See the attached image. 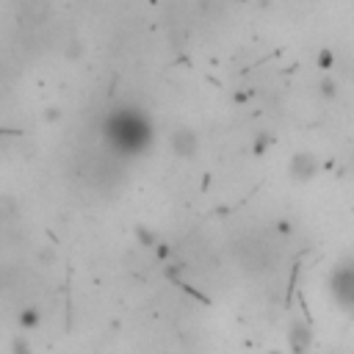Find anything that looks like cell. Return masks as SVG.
Here are the masks:
<instances>
[{"mask_svg":"<svg viewBox=\"0 0 354 354\" xmlns=\"http://www.w3.org/2000/svg\"><path fill=\"white\" fill-rule=\"evenodd\" d=\"M53 17V0H20L17 3V25L23 31H36Z\"/></svg>","mask_w":354,"mask_h":354,"instance_id":"4","label":"cell"},{"mask_svg":"<svg viewBox=\"0 0 354 354\" xmlns=\"http://www.w3.org/2000/svg\"><path fill=\"white\" fill-rule=\"evenodd\" d=\"M271 144H274V136H268V133L263 130V133H257L255 141H252V153H255V155H266V150H268Z\"/></svg>","mask_w":354,"mask_h":354,"instance_id":"11","label":"cell"},{"mask_svg":"<svg viewBox=\"0 0 354 354\" xmlns=\"http://www.w3.org/2000/svg\"><path fill=\"white\" fill-rule=\"evenodd\" d=\"M335 61H338V55H335V50H332V47H321V50H318V55H316V64H318L321 69H332V66H335Z\"/></svg>","mask_w":354,"mask_h":354,"instance_id":"13","label":"cell"},{"mask_svg":"<svg viewBox=\"0 0 354 354\" xmlns=\"http://www.w3.org/2000/svg\"><path fill=\"white\" fill-rule=\"evenodd\" d=\"M17 321H20V327H23V329H34V327H39L42 316H39V310H36V307H25V310L17 316Z\"/></svg>","mask_w":354,"mask_h":354,"instance_id":"10","label":"cell"},{"mask_svg":"<svg viewBox=\"0 0 354 354\" xmlns=\"http://www.w3.org/2000/svg\"><path fill=\"white\" fill-rule=\"evenodd\" d=\"M172 150L177 158H194L199 153V136L191 127H175L172 133Z\"/></svg>","mask_w":354,"mask_h":354,"instance_id":"6","label":"cell"},{"mask_svg":"<svg viewBox=\"0 0 354 354\" xmlns=\"http://www.w3.org/2000/svg\"><path fill=\"white\" fill-rule=\"evenodd\" d=\"M53 260H55V252H53V246H45V249H39V263L50 266Z\"/></svg>","mask_w":354,"mask_h":354,"instance_id":"15","label":"cell"},{"mask_svg":"<svg viewBox=\"0 0 354 354\" xmlns=\"http://www.w3.org/2000/svg\"><path fill=\"white\" fill-rule=\"evenodd\" d=\"M105 141L116 155H133L150 144V125L133 108H119L105 122Z\"/></svg>","mask_w":354,"mask_h":354,"instance_id":"1","label":"cell"},{"mask_svg":"<svg viewBox=\"0 0 354 354\" xmlns=\"http://www.w3.org/2000/svg\"><path fill=\"white\" fill-rule=\"evenodd\" d=\"M233 255L241 263V268L249 271V274H260V271L271 268V263H274L271 246L263 238H257V236H241V238H236L233 241Z\"/></svg>","mask_w":354,"mask_h":354,"instance_id":"2","label":"cell"},{"mask_svg":"<svg viewBox=\"0 0 354 354\" xmlns=\"http://www.w3.org/2000/svg\"><path fill=\"white\" fill-rule=\"evenodd\" d=\"M321 164L313 153H294L291 164H288V175L294 183H310L316 175H318Z\"/></svg>","mask_w":354,"mask_h":354,"instance_id":"5","label":"cell"},{"mask_svg":"<svg viewBox=\"0 0 354 354\" xmlns=\"http://www.w3.org/2000/svg\"><path fill=\"white\" fill-rule=\"evenodd\" d=\"M17 216H20L17 199L9 197V194H0V219H3V222H14Z\"/></svg>","mask_w":354,"mask_h":354,"instance_id":"8","label":"cell"},{"mask_svg":"<svg viewBox=\"0 0 354 354\" xmlns=\"http://www.w3.org/2000/svg\"><path fill=\"white\" fill-rule=\"evenodd\" d=\"M288 346H291V354H310L313 349V329L307 327V321L296 318L288 329Z\"/></svg>","mask_w":354,"mask_h":354,"instance_id":"7","label":"cell"},{"mask_svg":"<svg viewBox=\"0 0 354 354\" xmlns=\"http://www.w3.org/2000/svg\"><path fill=\"white\" fill-rule=\"evenodd\" d=\"M329 294H332V299L343 307V310H349V313H354V257H346V260H340L332 271H329Z\"/></svg>","mask_w":354,"mask_h":354,"instance_id":"3","label":"cell"},{"mask_svg":"<svg viewBox=\"0 0 354 354\" xmlns=\"http://www.w3.org/2000/svg\"><path fill=\"white\" fill-rule=\"evenodd\" d=\"M133 236H136V241L141 244V246H158L161 241H158V236L153 233V230H147L144 225H138L136 230H133Z\"/></svg>","mask_w":354,"mask_h":354,"instance_id":"9","label":"cell"},{"mask_svg":"<svg viewBox=\"0 0 354 354\" xmlns=\"http://www.w3.org/2000/svg\"><path fill=\"white\" fill-rule=\"evenodd\" d=\"M318 97H321L324 103L335 100V97H338V81H332V78H324V81L318 84Z\"/></svg>","mask_w":354,"mask_h":354,"instance_id":"12","label":"cell"},{"mask_svg":"<svg viewBox=\"0 0 354 354\" xmlns=\"http://www.w3.org/2000/svg\"><path fill=\"white\" fill-rule=\"evenodd\" d=\"M271 354H279V351H271Z\"/></svg>","mask_w":354,"mask_h":354,"instance_id":"16","label":"cell"},{"mask_svg":"<svg viewBox=\"0 0 354 354\" xmlns=\"http://www.w3.org/2000/svg\"><path fill=\"white\" fill-rule=\"evenodd\" d=\"M0 225H3V219H0Z\"/></svg>","mask_w":354,"mask_h":354,"instance_id":"17","label":"cell"},{"mask_svg":"<svg viewBox=\"0 0 354 354\" xmlns=\"http://www.w3.org/2000/svg\"><path fill=\"white\" fill-rule=\"evenodd\" d=\"M12 351H14V354H31V346H28V340H25L23 335H17V338L12 340Z\"/></svg>","mask_w":354,"mask_h":354,"instance_id":"14","label":"cell"}]
</instances>
